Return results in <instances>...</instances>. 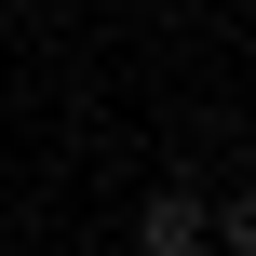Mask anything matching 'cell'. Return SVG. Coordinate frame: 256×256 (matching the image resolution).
Returning a JSON list of instances; mask_svg holds the SVG:
<instances>
[{"label":"cell","instance_id":"6da1fadb","mask_svg":"<svg viewBox=\"0 0 256 256\" xmlns=\"http://www.w3.org/2000/svg\"><path fill=\"white\" fill-rule=\"evenodd\" d=\"M135 243L148 256H202V202H189V189H148V202H135Z\"/></svg>","mask_w":256,"mask_h":256}]
</instances>
